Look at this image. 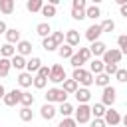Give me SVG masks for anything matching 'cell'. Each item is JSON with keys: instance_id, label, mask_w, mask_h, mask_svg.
Wrapping results in <instances>:
<instances>
[{"instance_id": "1", "label": "cell", "mask_w": 127, "mask_h": 127, "mask_svg": "<svg viewBox=\"0 0 127 127\" xmlns=\"http://www.w3.org/2000/svg\"><path fill=\"white\" fill-rule=\"evenodd\" d=\"M71 79H73V81H77V85H81V87H87V89H89V85L93 83V73H91L89 69L77 67V69H73Z\"/></svg>"}, {"instance_id": "2", "label": "cell", "mask_w": 127, "mask_h": 127, "mask_svg": "<svg viewBox=\"0 0 127 127\" xmlns=\"http://www.w3.org/2000/svg\"><path fill=\"white\" fill-rule=\"evenodd\" d=\"M89 60H91V52H89V48H81V46H79V50L69 58V62H71V65H73V69L83 67V64H87Z\"/></svg>"}, {"instance_id": "3", "label": "cell", "mask_w": 127, "mask_h": 127, "mask_svg": "<svg viewBox=\"0 0 127 127\" xmlns=\"http://www.w3.org/2000/svg\"><path fill=\"white\" fill-rule=\"evenodd\" d=\"M44 97H46V103H65L67 93H65L62 87H50Z\"/></svg>"}, {"instance_id": "4", "label": "cell", "mask_w": 127, "mask_h": 127, "mask_svg": "<svg viewBox=\"0 0 127 127\" xmlns=\"http://www.w3.org/2000/svg\"><path fill=\"white\" fill-rule=\"evenodd\" d=\"M73 113H75L73 119H75L77 125H81V123H89V121H91V107H89L87 103H81Z\"/></svg>"}, {"instance_id": "5", "label": "cell", "mask_w": 127, "mask_h": 127, "mask_svg": "<svg viewBox=\"0 0 127 127\" xmlns=\"http://www.w3.org/2000/svg\"><path fill=\"white\" fill-rule=\"evenodd\" d=\"M85 8H87V2L85 0H73L71 2V18L81 22L85 18Z\"/></svg>"}, {"instance_id": "6", "label": "cell", "mask_w": 127, "mask_h": 127, "mask_svg": "<svg viewBox=\"0 0 127 127\" xmlns=\"http://www.w3.org/2000/svg\"><path fill=\"white\" fill-rule=\"evenodd\" d=\"M115 99H117V91H115V87H113V85L103 87V91H101V103H103L105 107H113Z\"/></svg>"}, {"instance_id": "7", "label": "cell", "mask_w": 127, "mask_h": 127, "mask_svg": "<svg viewBox=\"0 0 127 127\" xmlns=\"http://www.w3.org/2000/svg\"><path fill=\"white\" fill-rule=\"evenodd\" d=\"M101 58H103V60H101L103 64H115V65H117V64L121 62L123 54L119 52V48H107V52H105Z\"/></svg>"}, {"instance_id": "8", "label": "cell", "mask_w": 127, "mask_h": 127, "mask_svg": "<svg viewBox=\"0 0 127 127\" xmlns=\"http://www.w3.org/2000/svg\"><path fill=\"white\" fill-rule=\"evenodd\" d=\"M64 79H65V69H64L60 64L52 65V67H50V77H48V81H52V83H64Z\"/></svg>"}, {"instance_id": "9", "label": "cell", "mask_w": 127, "mask_h": 127, "mask_svg": "<svg viewBox=\"0 0 127 127\" xmlns=\"http://www.w3.org/2000/svg\"><path fill=\"white\" fill-rule=\"evenodd\" d=\"M20 97H22V91L20 89H12V91H6L2 101H4L6 107H14V105H20Z\"/></svg>"}, {"instance_id": "10", "label": "cell", "mask_w": 127, "mask_h": 127, "mask_svg": "<svg viewBox=\"0 0 127 127\" xmlns=\"http://www.w3.org/2000/svg\"><path fill=\"white\" fill-rule=\"evenodd\" d=\"M103 121H105V125L117 127V125L121 123V115H119V111H115L113 107H107V111H105V115H103Z\"/></svg>"}, {"instance_id": "11", "label": "cell", "mask_w": 127, "mask_h": 127, "mask_svg": "<svg viewBox=\"0 0 127 127\" xmlns=\"http://www.w3.org/2000/svg\"><path fill=\"white\" fill-rule=\"evenodd\" d=\"M101 34H103L101 26L93 22V24H91V26H89V28L85 30V40H89V42L93 44V42H97V40H99V36H101Z\"/></svg>"}, {"instance_id": "12", "label": "cell", "mask_w": 127, "mask_h": 127, "mask_svg": "<svg viewBox=\"0 0 127 127\" xmlns=\"http://www.w3.org/2000/svg\"><path fill=\"white\" fill-rule=\"evenodd\" d=\"M40 115H42V119L52 121V119L58 115V107H54V103H44V105L40 107Z\"/></svg>"}, {"instance_id": "13", "label": "cell", "mask_w": 127, "mask_h": 127, "mask_svg": "<svg viewBox=\"0 0 127 127\" xmlns=\"http://www.w3.org/2000/svg\"><path fill=\"white\" fill-rule=\"evenodd\" d=\"M16 54L22 56V58L30 56V54H32V42H28V40H20V42L16 44Z\"/></svg>"}, {"instance_id": "14", "label": "cell", "mask_w": 127, "mask_h": 127, "mask_svg": "<svg viewBox=\"0 0 127 127\" xmlns=\"http://www.w3.org/2000/svg\"><path fill=\"white\" fill-rule=\"evenodd\" d=\"M40 67H42V60L38 56H32L30 60H26V71L28 73H38Z\"/></svg>"}, {"instance_id": "15", "label": "cell", "mask_w": 127, "mask_h": 127, "mask_svg": "<svg viewBox=\"0 0 127 127\" xmlns=\"http://www.w3.org/2000/svg\"><path fill=\"white\" fill-rule=\"evenodd\" d=\"M4 36H6V44H12V46L22 40V32L16 30V28H8V32H6Z\"/></svg>"}, {"instance_id": "16", "label": "cell", "mask_w": 127, "mask_h": 127, "mask_svg": "<svg viewBox=\"0 0 127 127\" xmlns=\"http://www.w3.org/2000/svg\"><path fill=\"white\" fill-rule=\"evenodd\" d=\"M79 42H81V38H79V32L77 30H67L65 32V44L67 46L75 48V46H79Z\"/></svg>"}, {"instance_id": "17", "label": "cell", "mask_w": 127, "mask_h": 127, "mask_svg": "<svg viewBox=\"0 0 127 127\" xmlns=\"http://www.w3.org/2000/svg\"><path fill=\"white\" fill-rule=\"evenodd\" d=\"M89 52H91V56L99 58V56H103V54L107 52V46H105L101 40H97V42H93V44L89 46Z\"/></svg>"}, {"instance_id": "18", "label": "cell", "mask_w": 127, "mask_h": 127, "mask_svg": "<svg viewBox=\"0 0 127 127\" xmlns=\"http://www.w3.org/2000/svg\"><path fill=\"white\" fill-rule=\"evenodd\" d=\"M73 95H75V99H77V103H79V105H81V103H87V101L91 99V91H89L87 87H79Z\"/></svg>"}, {"instance_id": "19", "label": "cell", "mask_w": 127, "mask_h": 127, "mask_svg": "<svg viewBox=\"0 0 127 127\" xmlns=\"http://www.w3.org/2000/svg\"><path fill=\"white\" fill-rule=\"evenodd\" d=\"M14 56H16V46H12V44H4V46H0V58L12 60Z\"/></svg>"}, {"instance_id": "20", "label": "cell", "mask_w": 127, "mask_h": 127, "mask_svg": "<svg viewBox=\"0 0 127 127\" xmlns=\"http://www.w3.org/2000/svg\"><path fill=\"white\" fill-rule=\"evenodd\" d=\"M32 81H34L32 73H28V71H20L18 73V85L20 87H32Z\"/></svg>"}, {"instance_id": "21", "label": "cell", "mask_w": 127, "mask_h": 127, "mask_svg": "<svg viewBox=\"0 0 127 127\" xmlns=\"http://www.w3.org/2000/svg\"><path fill=\"white\" fill-rule=\"evenodd\" d=\"M36 34L44 40V38L52 36V26H50L48 22H42V24H38V26H36Z\"/></svg>"}, {"instance_id": "22", "label": "cell", "mask_w": 127, "mask_h": 127, "mask_svg": "<svg viewBox=\"0 0 127 127\" xmlns=\"http://www.w3.org/2000/svg\"><path fill=\"white\" fill-rule=\"evenodd\" d=\"M73 54H75V52H73V48H71V46H67V44H62V46L58 48V56H60L62 60H69Z\"/></svg>"}, {"instance_id": "23", "label": "cell", "mask_w": 127, "mask_h": 127, "mask_svg": "<svg viewBox=\"0 0 127 127\" xmlns=\"http://www.w3.org/2000/svg\"><path fill=\"white\" fill-rule=\"evenodd\" d=\"M10 64H12V67L18 69V71H26V58H22V56L16 54V56L10 60Z\"/></svg>"}, {"instance_id": "24", "label": "cell", "mask_w": 127, "mask_h": 127, "mask_svg": "<svg viewBox=\"0 0 127 127\" xmlns=\"http://www.w3.org/2000/svg\"><path fill=\"white\" fill-rule=\"evenodd\" d=\"M14 8H16V2L14 0H0V12L2 14H12L14 12Z\"/></svg>"}, {"instance_id": "25", "label": "cell", "mask_w": 127, "mask_h": 127, "mask_svg": "<svg viewBox=\"0 0 127 127\" xmlns=\"http://www.w3.org/2000/svg\"><path fill=\"white\" fill-rule=\"evenodd\" d=\"M99 16H101V10H99L97 4H91V6L85 8V18H89V20H97Z\"/></svg>"}, {"instance_id": "26", "label": "cell", "mask_w": 127, "mask_h": 127, "mask_svg": "<svg viewBox=\"0 0 127 127\" xmlns=\"http://www.w3.org/2000/svg\"><path fill=\"white\" fill-rule=\"evenodd\" d=\"M62 89H64V91L69 95V93H75V91L79 89V85H77V81H73V79H64Z\"/></svg>"}, {"instance_id": "27", "label": "cell", "mask_w": 127, "mask_h": 127, "mask_svg": "<svg viewBox=\"0 0 127 127\" xmlns=\"http://www.w3.org/2000/svg\"><path fill=\"white\" fill-rule=\"evenodd\" d=\"M105 111H107V107H105L103 103H95V105H91V117H95V119H103Z\"/></svg>"}, {"instance_id": "28", "label": "cell", "mask_w": 127, "mask_h": 127, "mask_svg": "<svg viewBox=\"0 0 127 127\" xmlns=\"http://www.w3.org/2000/svg\"><path fill=\"white\" fill-rule=\"evenodd\" d=\"M75 109H73V105L71 103H60V107H58V113L62 115V117H71V113H73Z\"/></svg>"}, {"instance_id": "29", "label": "cell", "mask_w": 127, "mask_h": 127, "mask_svg": "<svg viewBox=\"0 0 127 127\" xmlns=\"http://www.w3.org/2000/svg\"><path fill=\"white\" fill-rule=\"evenodd\" d=\"M103 67H105V64H103L101 60H97V58H95V60L89 64V71H91V73H95V75L103 73Z\"/></svg>"}, {"instance_id": "30", "label": "cell", "mask_w": 127, "mask_h": 127, "mask_svg": "<svg viewBox=\"0 0 127 127\" xmlns=\"http://www.w3.org/2000/svg\"><path fill=\"white\" fill-rule=\"evenodd\" d=\"M42 6H44V2H42V0H28V2H26V10H28V12H32V14H34V12H40V10H42Z\"/></svg>"}, {"instance_id": "31", "label": "cell", "mask_w": 127, "mask_h": 127, "mask_svg": "<svg viewBox=\"0 0 127 127\" xmlns=\"http://www.w3.org/2000/svg\"><path fill=\"white\" fill-rule=\"evenodd\" d=\"M42 48H44V50H48V52H56L60 46L54 42V38H52V36H48V38H44V40H42Z\"/></svg>"}, {"instance_id": "32", "label": "cell", "mask_w": 127, "mask_h": 127, "mask_svg": "<svg viewBox=\"0 0 127 127\" xmlns=\"http://www.w3.org/2000/svg\"><path fill=\"white\" fill-rule=\"evenodd\" d=\"M109 75L107 73H99V75H93V83L95 85H99V87H107L109 85Z\"/></svg>"}, {"instance_id": "33", "label": "cell", "mask_w": 127, "mask_h": 127, "mask_svg": "<svg viewBox=\"0 0 127 127\" xmlns=\"http://www.w3.org/2000/svg\"><path fill=\"white\" fill-rule=\"evenodd\" d=\"M20 105H22V107H32V105H34V95H32L30 91H22Z\"/></svg>"}, {"instance_id": "34", "label": "cell", "mask_w": 127, "mask_h": 127, "mask_svg": "<svg viewBox=\"0 0 127 127\" xmlns=\"http://www.w3.org/2000/svg\"><path fill=\"white\" fill-rule=\"evenodd\" d=\"M18 115H20V119H22V121H26V123L34 119V111H32V107H20Z\"/></svg>"}, {"instance_id": "35", "label": "cell", "mask_w": 127, "mask_h": 127, "mask_svg": "<svg viewBox=\"0 0 127 127\" xmlns=\"http://www.w3.org/2000/svg\"><path fill=\"white\" fill-rule=\"evenodd\" d=\"M10 69H12V64H10V60H6V58H0V77H6V75L10 73Z\"/></svg>"}, {"instance_id": "36", "label": "cell", "mask_w": 127, "mask_h": 127, "mask_svg": "<svg viewBox=\"0 0 127 127\" xmlns=\"http://www.w3.org/2000/svg\"><path fill=\"white\" fill-rule=\"evenodd\" d=\"M40 12H42V16H46V18H54V16H56V6H52V4L48 2V4L42 6Z\"/></svg>"}, {"instance_id": "37", "label": "cell", "mask_w": 127, "mask_h": 127, "mask_svg": "<svg viewBox=\"0 0 127 127\" xmlns=\"http://www.w3.org/2000/svg\"><path fill=\"white\" fill-rule=\"evenodd\" d=\"M117 46H119V52H121L123 56H127V34L117 36Z\"/></svg>"}, {"instance_id": "38", "label": "cell", "mask_w": 127, "mask_h": 127, "mask_svg": "<svg viewBox=\"0 0 127 127\" xmlns=\"http://www.w3.org/2000/svg\"><path fill=\"white\" fill-rule=\"evenodd\" d=\"M99 26H101V30H103V32H113V30H115V22H113L111 18L103 20V22H101Z\"/></svg>"}, {"instance_id": "39", "label": "cell", "mask_w": 127, "mask_h": 127, "mask_svg": "<svg viewBox=\"0 0 127 127\" xmlns=\"http://www.w3.org/2000/svg\"><path fill=\"white\" fill-rule=\"evenodd\" d=\"M32 85H34L36 89H44V87L48 85V79H44V77H40V75H34V81H32Z\"/></svg>"}, {"instance_id": "40", "label": "cell", "mask_w": 127, "mask_h": 127, "mask_svg": "<svg viewBox=\"0 0 127 127\" xmlns=\"http://www.w3.org/2000/svg\"><path fill=\"white\" fill-rule=\"evenodd\" d=\"M58 127H77V123H75L73 117H64V119L58 123Z\"/></svg>"}, {"instance_id": "41", "label": "cell", "mask_w": 127, "mask_h": 127, "mask_svg": "<svg viewBox=\"0 0 127 127\" xmlns=\"http://www.w3.org/2000/svg\"><path fill=\"white\" fill-rule=\"evenodd\" d=\"M52 38H54V42H56L58 46H62V44L65 42V34H64V32H52Z\"/></svg>"}, {"instance_id": "42", "label": "cell", "mask_w": 127, "mask_h": 127, "mask_svg": "<svg viewBox=\"0 0 127 127\" xmlns=\"http://www.w3.org/2000/svg\"><path fill=\"white\" fill-rule=\"evenodd\" d=\"M117 69H119V67H117L115 64H105V67H103V73H107V75L111 77V75H115V73H117Z\"/></svg>"}, {"instance_id": "43", "label": "cell", "mask_w": 127, "mask_h": 127, "mask_svg": "<svg viewBox=\"0 0 127 127\" xmlns=\"http://www.w3.org/2000/svg\"><path fill=\"white\" fill-rule=\"evenodd\" d=\"M115 79H117V81H121V83H127V69L119 67V69H117V73H115Z\"/></svg>"}, {"instance_id": "44", "label": "cell", "mask_w": 127, "mask_h": 127, "mask_svg": "<svg viewBox=\"0 0 127 127\" xmlns=\"http://www.w3.org/2000/svg\"><path fill=\"white\" fill-rule=\"evenodd\" d=\"M36 75H40V77L48 79V77H50V67H48V65H42V67L38 69V73H36Z\"/></svg>"}, {"instance_id": "45", "label": "cell", "mask_w": 127, "mask_h": 127, "mask_svg": "<svg viewBox=\"0 0 127 127\" xmlns=\"http://www.w3.org/2000/svg\"><path fill=\"white\" fill-rule=\"evenodd\" d=\"M91 127H105V121L103 119H93L91 121Z\"/></svg>"}, {"instance_id": "46", "label": "cell", "mask_w": 127, "mask_h": 127, "mask_svg": "<svg viewBox=\"0 0 127 127\" xmlns=\"http://www.w3.org/2000/svg\"><path fill=\"white\" fill-rule=\"evenodd\" d=\"M119 14H121L123 18H127V4H123V6H119Z\"/></svg>"}, {"instance_id": "47", "label": "cell", "mask_w": 127, "mask_h": 127, "mask_svg": "<svg viewBox=\"0 0 127 127\" xmlns=\"http://www.w3.org/2000/svg\"><path fill=\"white\" fill-rule=\"evenodd\" d=\"M6 32H8V26L4 20H0V34H6Z\"/></svg>"}, {"instance_id": "48", "label": "cell", "mask_w": 127, "mask_h": 127, "mask_svg": "<svg viewBox=\"0 0 127 127\" xmlns=\"http://www.w3.org/2000/svg\"><path fill=\"white\" fill-rule=\"evenodd\" d=\"M4 95H6V89H4V85L0 83V99H4Z\"/></svg>"}, {"instance_id": "49", "label": "cell", "mask_w": 127, "mask_h": 127, "mask_svg": "<svg viewBox=\"0 0 127 127\" xmlns=\"http://www.w3.org/2000/svg\"><path fill=\"white\" fill-rule=\"evenodd\" d=\"M121 123H123V125H125V127H127V113H125V115H123V117H121Z\"/></svg>"}]
</instances>
